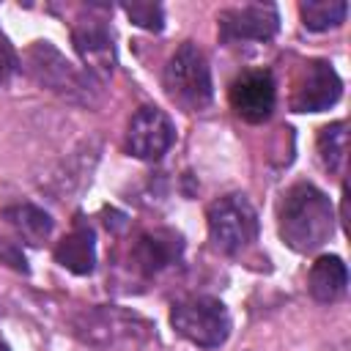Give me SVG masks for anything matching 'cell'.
Returning <instances> with one entry per match:
<instances>
[{
    "label": "cell",
    "instance_id": "obj_2",
    "mask_svg": "<svg viewBox=\"0 0 351 351\" xmlns=\"http://www.w3.org/2000/svg\"><path fill=\"white\" fill-rule=\"evenodd\" d=\"M77 337L96 351H137L151 337V324L115 304H96L74 318Z\"/></svg>",
    "mask_w": 351,
    "mask_h": 351
},
{
    "label": "cell",
    "instance_id": "obj_1",
    "mask_svg": "<svg viewBox=\"0 0 351 351\" xmlns=\"http://www.w3.org/2000/svg\"><path fill=\"white\" fill-rule=\"evenodd\" d=\"M335 233V208L326 192L310 181L293 184L280 203V239L293 252H313Z\"/></svg>",
    "mask_w": 351,
    "mask_h": 351
},
{
    "label": "cell",
    "instance_id": "obj_3",
    "mask_svg": "<svg viewBox=\"0 0 351 351\" xmlns=\"http://www.w3.org/2000/svg\"><path fill=\"white\" fill-rule=\"evenodd\" d=\"M162 82H165L167 96L189 112H197V110L208 107L211 99H214L208 60H206L203 49L192 41H184L170 55V60L165 66V74H162Z\"/></svg>",
    "mask_w": 351,
    "mask_h": 351
},
{
    "label": "cell",
    "instance_id": "obj_17",
    "mask_svg": "<svg viewBox=\"0 0 351 351\" xmlns=\"http://www.w3.org/2000/svg\"><path fill=\"white\" fill-rule=\"evenodd\" d=\"M299 14H302V25L307 30H329V27H337L346 22V14H348V3L343 0H304L299 5Z\"/></svg>",
    "mask_w": 351,
    "mask_h": 351
},
{
    "label": "cell",
    "instance_id": "obj_14",
    "mask_svg": "<svg viewBox=\"0 0 351 351\" xmlns=\"http://www.w3.org/2000/svg\"><path fill=\"white\" fill-rule=\"evenodd\" d=\"M348 288V269L343 263V258L337 255H321L307 274V291L315 302L329 304L337 302Z\"/></svg>",
    "mask_w": 351,
    "mask_h": 351
},
{
    "label": "cell",
    "instance_id": "obj_6",
    "mask_svg": "<svg viewBox=\"0 0 351 351\" xmlns=\"http://www.w3.org/2000/svg\"><path fill=\"white\" fill-rule=\"evenodd\" d=\"M208 236L222 255H239L258 239V214L244 195H225L208 206Z\"/></svg>",
    "mask_w": 351,
    "mask_h": 351
},
{
    "label": "cell",
    "instance_id": "obj_12",
    "mask_svg": "<svg viewBox=\"0 0 351 351\" xmlns=\"http://www.w3.org/2000/svg\"><path fill=\"white\" fill-rule=\"evenodd\" d=\"M71 38H74V47H77L88 74L96 80H107L115 69V47H112V33H110L107 22L88 14L85 19H80L74 25Z\"/></svg>",
    "mask_w": 351,
    "mask_h": 351
},
{
    "label": "cell",
    "instance_id": "obj_11",
    "mask_svg": "<svg viewBox=\"0 0 351 351\" xmlns=\"http://www.w3.org/2000/svg\"><path fill=\"white\" fill-rule=\"evenodd\" d=\"M184 252V239L181 233L170 228H156L145 230L134 239L132 252H129V269L140 277H154L162 269L173 266Z\"/></svg>",
    "mask_w": 351,
    "mask_h": 351
},
{
    "label": "cell",
    "instance_id": "obj_20",
    "mask_svg": "<svg viewBox=\"0 0 351 351\" xmlns=\"http://www.w3.org/2000/svg\"><path fill=\"white\" fill-rule=\"evenodd\" d=\"M14 69H16V55H14L11 44L5 41V36H0V85H5L11 80Z\"/></svg>",
    "mask_w": 351,
    "mask_h": 351
},
{
    "label": "cell",
    "instance_id": "obj_7",
    "mask_svg": "<svg viewBox=\"0 0 351 351\" xmlns=\"http://www.w3.org/2000/svg\"><path fill=\"white\" fill-rule=\"evenodd\" d=\"M228 99H230L233 112L241 121H247V123L269 121V115L274 112V104H277V85H274L271 71H266V69L241 71L230 82Z\"/></svg>",
    "mask_w": 351,
    "mask_h": 351
},
{
    "label": "cell",
    "instance_id": "obj_16",
    "mask_svg": "<svg viewBox=\"0 0 351 351\" xmlns=\"http://www.w3.org/2000/svg\"><path fill=\"white\" fill-rule=\"evenodd\" d=\"M318 156L332 176H343L348 159V123L335 121L318 132Z\"/></svg>",
    "mask_w": 351,
    "mask_h": 351
},
{
    "label": "cell",
    "instance_id": "obj_9",
    "mask_svg": "<svg viewBox=\"0 0 351 351\" xmlns=\"http://www.w3.org/2000/svg\"><path fill=\"white\" fill-rule=\"evenodd\" d=\"M219 38L228 44L239 41H269L280 27V14L271 3H250L219 11Z\"/></svg>",
    "mask_w": 351,
    "mask_h": 351
},
{
    "label": "cell",
    "instance_id": "obj_21",
    "mask_svg": "<svg viewBox=\"0 0 351 351\" xmlns=\"http://www.w3.org/2000/svg\"><path fill=\"white\" fill-rule=\"evenodd\" d=\"M0 351H8V346H5V343H3V340H0Z\"/></svg>",
    "mask_w": 351,
    "mask_h": 351
},
{
    "label": "cell",
    "instance_id": "obj_8",
    "mask_svg": "<svg viewBox=\"0 0 351 351\" xmlns=\"http://www.w3.org/2000/svg\"><path fill=\"white\" fill-rule=\"evenodd\" d=\"M176 143V126L170 115L159 107H140L126 129V148L132 156L156 162Z\"/></svg>",
    "mask_w": 351,
    "mask_h": 351
},
{
    "label": "cell",
    "instance_id": "obj_19",
    "mask_svg": "<svg viewBox=\"0 0 351 351\" xmlns=\"http://www.w3.org/2000/svg\"><path fill=\"white\" fill-rule=\"evenodd\" d=\"M0 261L8 263L11 269L27 274V261H25V252L16 241H8V239H0Z\"/></svg>",
    "mask_w": 351,
    "mask_h": 351
},
{
    "label": "cell",
    "instance_id": "obj_13",
    "mask_svg": "<svg viewBox=\"0 0 351 351\" xmlns=\"http://www.w3.org/2000/svg\"><path fill=\"white\" fill-rule=\"evenodd\" d=\"M55 261L74 271V274H90L93 266H96V236H93V228L77 217L74 228L69 236H63L55 247Z\"/></svg>",
    "mask_w": 351,
    "mask_h": 351
},
{
    "label": "cell",
    "instance_id": "obj_5",
    "mask_svg": "<svg viewBox=\"0 0 351 351\" xmlns=\"http://www.w3.org/2000/svg\"><path fill=\"white\" fill-rule=\"evenodd\" d=\"M173 329L200 348H219L230 335V313L214 296H189L170 310Z\"/></svg>",
    "mask_w": 351,
    "mask_h": 351
},
{
    "label": "cell",
    "instance_id": "obj_15",
    "mask_svg": "<svg viewBox=\"0 0 351 351\" xmlns=\"http://www.w3.org/2000/svg\"><path fill=\"white\" fill-rule=\"evenodd\" d=\"M5 219L11 222V228L19 233V239L30 247H41L49 233H52V217L33 206V203H16L5 208Z\"/></svg>",
    "mask_w": 351,
    "mask_h": 351
},
{
    "label": "cell",
    "instance_id": "obj_4",
    "mask_svg": "<svg viewBox=\"0 0 351 351\" xmlns=\"http://www.w3.org/2000/svg\"><path fill=\"white\" fill-rule=\"evenodd\" d=\"M25 63L30 77L44 85L47 90L69 99V101H80V104H93V88H90V74H82L74 63H69L49 41H36L27 52H25Z\"/></svg>",
    "mask_w": 351,
    "mask_h": 351
},
{
    "label": "cell",
    "instance_id": "obj_18",
    "mask_svg": "<svg viewBox=\"0 0 351 351\" xmlns=\"http://www.w3.org/2000/svg\"><path fill=\"white\" fill-rule=\"evenodd\" d=\"M123 11L137 27H145L154 33H159L165 27V11L159 3H126Z\"/></svg>",
    "mask_w": 351,
    "mask_h": 351
},
{
    "label": "cell",
    "instance_id": "obj_10",
    "mask_svg": "<svg viewBox=\"0 0 351 351\" xmlns=\"http://www.w3.org/2000/svg\"><path fill=\"white\" fill-rule=\"evenodd\" d=\"M343 93V80L332 69L329 60H310L302 69V77L293 88L291 107L296 112H321L337 104Z\"/></svg>",
    "mask_w": 351,
    "mask_h": 351
}]
</instances>
